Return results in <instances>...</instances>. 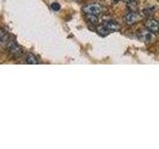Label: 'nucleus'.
<instances>
[{"label": "nucleus", "instance_id": "nucleus-1", "mask_svg": "<svg viewBox=\"0 0 159 149\" xmlns=\"http://www.w3.org/2000/svg\"><path fill=\"white\" fill-rule=\"evenodd\" d=\"M83 10L86 14H92V15H97V16H98L99 14L102 13L103 8L101 4L93 3V4H89L87 6H84Z\"/></svg>", "mask_w": 159, "mask_h": 149}, {"label": "nucleus", "instance_id": "nucleus-2", "mask_svg": "<svg viewBox=\"0 0 159 149\" xmlns=\"http://www.w3.org/2000/svg\"><path fill=\"white\" fill-rule=\"evenodd\" d=\"M6 48L8 49L9 53L12 55L14 57H20L22 54V49L20 46H18L17 43L15 41H12V40H10L8 42Z\"/></svg>", "mask_w": 159, "mask_h": 149}, {"label": "nucleus", "instance_id": "nucleus-3", "mask_svg": "<svg viewBox=\"0 0 159 149\" xmlns=\"http://www.w3.org/2000/svg\"><path fill=\"white\" fill-rule=\"evenodd\" d=\"M141 20V15L137 12H130L125 16V22L128 25H133Z\"/></svg>", "mask_w": 159, "mask_h": 149}, {"label": "nucleus", "instance_id": "nucleus-4", "mask_svg": "<svg viewBox=\"0 0 159 149\" xmlns=\"http://www.w3.org/2000/svg\"><path fill=\"white\" fill-rule=\"evenodd\" d=\"M145 27L151 33H157L159 31V22L155 19H147L145 21Z\"/></svg>", "mask_w": 159, "mask_h": 149}, {"label": "nucleus", "instance_id": "nucleus-5", "mask_svg": "<svg viewBox=\"0 0 159 149\" xmlns=\"http://www.w3.org/2000/svg\"><path fill=\"white\" fill-rule=\"evenodd\" d=\"M103 25L109 30V32H116L120 30V25L117 22L113 21V20H107V21L103 23Z\"/></svg>", "mask_w": 159, "mask_h": 149}, {"label": "nucleus", "instance_id": "nucleus-6", "mask_svg": "<svg viewBox=\"0 0 159 149\" xmlns=\"http://www.w3.org/2000/svg\"><path fill=\"white\" fill-rule=\"evenodd\" d=\"M157 8L158 6L156 4H149V5H146L145 7L143 8L142 10V14L144 15V16H151V15H153L154 13H155L157 11Z\"/></svg>", "mask_w": 159, "mask_h": 149}, {"label": "nucleus", "instance_id": "nucleus-7", "mask_svg": "<svg viewBox=\"0 0 159 149\" xmlns=\"http://www.w3.org/2000/svg\"><path fill=\"white\" fill-rule=\"evenodd\" d=\"M10 40H11V38H10L9 33L5 31L4 29H0V44L2 46L6 47Z\"/></svg>", "mask_w": 159, "mask_h": 149}, {"label": "nucleus", "instance_id": "nucleus-8", "mask_svg": "<svg viewBox=\"0 0 159 149\" xmlns=\"http://www.w3.org/2000/svg\"><path fill=\"white\" fill-rule=\"evenodd\" d=\"M127 2V8L131 12H137L138 11V4L136 0H126Z\"/></svg>", "mask_w": 159, "mask_h": 149}, {"label": "nucleus", "instance_id": "nucleus-9", "mask_svg": "<svg viewBox=\"0 0 159 149\" xmlns=\"http://www.w3.org/2000/svg\"><path fill=\"white\" fill-rule=\"evenodd\" d=\"M97 32L101 35V36H107V35L111 33L109 32V30L104 26L103 24H102V25H98V26H97Z\"/></svg>", "mask_w": 159, "mask_h": 149}, {"label": "nucleus", "instance_id": "nucleus-10", "mask_svg": "<svg viewBox=\"0 0 159 149\" xmlns=\"http://www.w3.org/2000/svg\"><path fill=\"white\" fill-rule=\"evenodd\" d=\"M25 62H26V64H29V65H36V64H38V60L36 59V57H35L33 54H27L26 57H25Z\"/></svg>", "mask_w": 159, "mask_h": 149}, {"label": "nucleus", "instance_id": "nucleus-11", "mask_svg": "<svg viewBox=\"0 0 159 149\" xmlns=\"http://www.w3.org/2000/svg\"><path fill=\"white\" fill-rule=\"evenodd\" d=\"M88 20L93 24H97L98 22V18L97 15H92V14H87Z\"/></svg>", "mask_w": 159, "mask_h": 149}, {"label": "nucleus", "instance_id": "nucleus-12", "mask_svg": "<svg viewBox=\"0 0 159 149\" xmlns=\"http://www.w3.org/2000/svg\"><path fill=\"white\" fill-rule=\"evenodd\" d=\"M51 8L54 10V11H59V10L61 9V6H60V4L58 2H54L51 4Z\"/></svg>", "mask_w": 159, "mask_h": 149}]
</instances>
